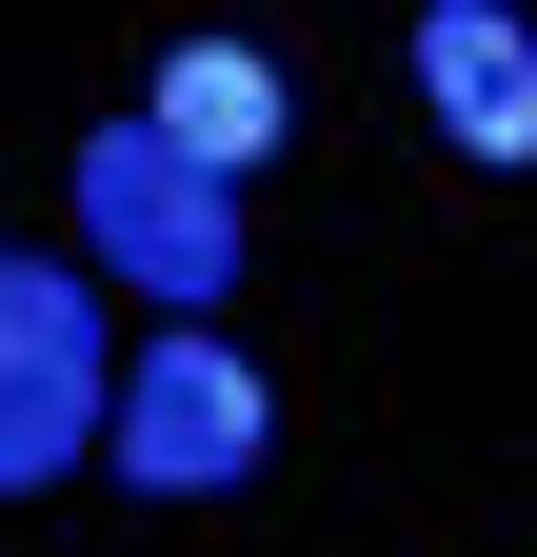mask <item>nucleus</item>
Listing matches in <instances>:
<instances>
[{"mask_svg":"<svg viewBox=\"0 0 537 557\" xmlns=\"http://www.w3.org/2000/svg\"><path fill=\"white\" fill-rule=\"evenodd\" d=\"M80 239L140 278L160 319H199V299L239 278V180H220V160H179L160 120H100V139H80Z\"/></svg>","mask_w":537,"mask_h":557,"instance_id":"nucleus-1","label":"nucleus"},{"mask_svg":"<svg viewBox=\"0 0 537 557\" xmlns=\"http://www.w3.org/2000/svg\"><path fill=\"white\" fill-rule=\"evenodd\" d=\"M120 438V379H100V299L40 259H0V498H40L60 458Z\"/></svg>","mask_w":537,"mask_h":557,"instance_id":"nucleus-2","label":"nucleus"},{"mask_svg":"<svg viewBox=\"0 0 537 557\" xmlns=\"http://www.w3.org/2000/svg\"><path fill=\"white\" fill-rule=\"evenodd\" d=\"M259 438H279V398H259L220 338H140V379H120V478L140 498H220V478H259Z\"/></svg>","mask_w":537,"mask_h":557,"instance_id":"nucleus-3","label":"nucleus"},{"mask_svg":"<svg viewBox=\"0 0 537 557\" xmlns=\"http://www.w3.org/2000/svg\"><path fill=\"white\" fill-rule=\"evenodd\" d=\"M419 100H438V139H458V160H537V21H517V0H438V21H419Z\"/></svg>","mask_w":537,"mask_h":557,"instance_id":"nucleus-4","label":"nucleus"},{"mask_svg":"<svg viewBox=\"0 0 537 557\" xmlns=\"http://www.w3.org/2000/svg\"><path fill=\"white\" fill-rule=\"evenodd\" d=\"M140 120L179 139V160H220V180H239V160H279V120H299V100H279V60H259V40H179Z\"/></svg>","mask_w":537,"mask_h":557,"instance_id":"nucleus-5","label":"nucleus"}]
</instances>
